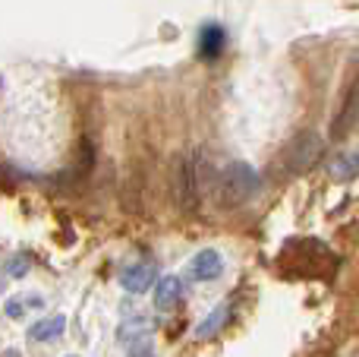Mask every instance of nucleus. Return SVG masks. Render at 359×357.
<instances>
[{
  "label": "nucleus",
  "mask_w": 359,
  "mask_h": 357,
  "mask_svg": "<svg viewBox=\"0 0 359 357\" xmlns=\"http://www.w3.org/2000/svg\"><path fill=\"white\" fill-rule=\"evenodd\" d=\"M180 294H183V285H180V278L177 275H168V278H161L158 282V288H155V304L161 310H170L174 304L180 301Z\"/></svg>",
  "instance_id": "obj_9"
},
{
  "label": "nucleus",
  "mask_w": 359,
  "mask_h": 357,
  "mask_svg": "<svg viewBox=\"0 0 359 357\" xmlns=\"http://www.w3.org/2000/svg\"><path fill=\"white\" fill-rule=\"evenodd\" d=\"M170 193H174V202L183 215H196L198 202H202V193H198V164L196 155H180L174 162V171H170Z\"/></svg>",
  "instance_id": "obj_2"
},
{
  "label": "nucleus",
  "mask_w": 359,
  "mask_h": 357,
  "mask_svg": "<svg viewBox=\"0 0 359 357\" xmlns=\"http://www.w3.org/2000/svg\"><path fill=\"white\" fill-rule=\"evenodd\" d=\"M10 275H25V259H16V263L10 266Z\"/></svg>",
  "instance_id": "obj_13"
},
{
  "label": "nucleus",
  "mask_w": 359,
  "mask_h": 357,
  "mask_svg": "<svg viewBox=\"0 0 359 357\" xmlns=\"http://www.w3.org/2000/svg\"><path fill=\"white\" fill-rule=\"evenodd\" d=\"M63 329H67V320L63 316H50V320H38L29 326V339L35 342H54L63 335Z\"/></svg>",
  "instance_id": "obj_8"
},
{
  "label": "nucleus",
  "mask_w": 359,
  "mask_h": 357,
  "mask_svg": "<svg viewBox=\"0 0 359 357\" xmlns=\"http://www.w3.org/2000/svg\"><path fill=\"white\" fill-rule=\"evenodd\" d=\"M123 357H155V351H151V345L149 342H136V345L130 348Z\"/></svg>",
  "instance_id": "obj_12"
},
{
  "label": "nucleus",
  "mask_w": 359,
  "mask_h": 357,
  "mask_svg": "<svg viewBox=\"0 0 359 357\" xmlns=\"http://www.w3.org/2000/svg\"><path fill=\"white\" fill-rule=\"evenodd\" d=\"M224 323H227V310H224V307H217V310H215V313H211V316H208V320H205V323H202V326H198V329H196V335H198V339H211V335H215V332H217V329H221V326H224Z\"/></svg>",
  "instance_id": "obj_11"
},
{
  "label": "nucleus",
  "mask_w": 359,
  "mask_h": 357,
  "mask_svg": "<svg viewBox=\"0 0 359 357\" xmlns=\"http://www.w3.org/2000/svg\"><path fill=\"white\" fill-rule=\"evenodd\" d=\"M262 190V177L252 164L246 162H230L227 168L221 171V181H217V202L227 209L243 206L252 196H259Z\"/></svg>",
  "instance_id": "obj_1"
},
{
  "label": "nucleus",
  "mask_w": 359,
  "mask_h": 357,
  "mask_svg": "<svg viewBox=\"0 0 359 357\" xmlns=\"http://www.w3.org/2000/svg\"><path fill=\"white\" fill-rule=\"evenodd\" d=\"M322 158V136L312 130L297 133L280 152V168L287 174H306L309 168H316V162Z\"/></svg>",
  "instance_id": "obj_3"
},
{
  "label": "nucleus",
  "mask_w": 359,
  "mask_h": 357,
  "mask_svg": "<svg viewBox=\"0 0 359 357\" xmlns=\"http://www.w3.org/2000/svg\"><path fill=\"white\" fill-rule=\"evenodd\" d=\"M356 357H359V354H356Z\"/></svg>",
  "instance_id": "obj_15"
},
{
  "label": "nucleus",
  "mask_w": 359,
  "mask_h": 357,
  "mask_svg": "<svg viewBox=\"0 0 359 357\" xmlns=\"http://www.w3.org/2000/svg\"><path fill=\"white\" fill-rule=\"evenodd\" d=\"M4 357H19V354H16V351H6V354H4Z\"/></svg>",
  "instance_id": "obj_14"
},
{
  "label": "nucleus",
  "mask_w": 359,
  "mask_h": 357,
  "mask_svg": "<svg viewBox=\"0 0 359 357\" xmlns=\"http://www.w3.org/2000/svg\"><path fill=\"white\" fill-rule=\"evenodd\" d=\"M224 29H217V25H205L202 35H198V54L205 57V60H215L217 54L224 51Z\"/></svg>",
  "instance_id": "obj_7"
},
{
  "label": "nucleus",
  "mask_w": 359,
  "mask_h": 357,
  "mask_svg": "<svg viewBox=\"0 0 359 357\" xmlns=\"http://www.w3.org/2000/svg\"><path fill=\"white\" fill-rule=\"evenodd\" d=\"M41 307H44V297L29 294V301H22V294H19V297H10V301H6V316L19 320V316L32 313V310H41Z\"/></svg>",
  "instance_id": "obj_10"
},
{
  "label": "nucleus",
  "mask_w": 359,
  "mask_h": 357,
  "mask_svg": "<svg viewBox=\"0 0 359 357\" xmlns=\"http://www.w3.org/2000/svg\"><path fill=\"white\" fill-rule=\"evenodd\" d=\"M221 269H224V263H221V257H217L215 250L196 253V257H192V263H189L192 278H198V282H215V278L221 275Z\"/></svg>",
  "instance_id": "obj_6"
},
{
  "label": "nucleus",
  "mask_w": 359,
  "mask_h": 357,
  "mask_svg": "<svg viewBox=\"0 0 359 357\" xmlns=\"http://www.w3.org/2000/svg\"><path fill=\"white\" fill-rule=\"evenodd\" d=\"M356 117H359V76L347 86V92H344L341 108H337L334 120H331V136L344 139L350 133V126L356 124Z\"/></svg>",
  "instance_id": "obj_4"
},
{
  "label": "nucleus",
  "mask_w": 359,
  "mask_h": 357,
  "mask_svg": "<svg viewBox=\"0 0 359 357\" xmlns=\"http://www.w3.org/2000/svg\"><path fill=\"white\" fill-rule=\"evenodd\" d=\"M120 285H123V291H130V294H142V291H149L151 285H155V269L151 266H130V269L120 272Z\"/></svg>",
  "instance_id": "obj_5"
}]
</instances>
